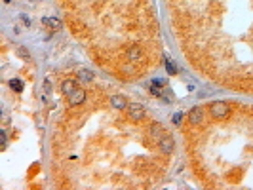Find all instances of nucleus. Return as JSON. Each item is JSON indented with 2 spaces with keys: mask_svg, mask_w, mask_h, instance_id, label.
I'll return each instance as SVG.
<instances>
[{
  "mask_svg": "<svg viewBox=\"0 0 253 190\" xmlns=\"http://www.w3.org/2000/svg\"><path fill=\"white\" fill-rule=\"evenodd\" d=\"M126 97H122V95H112L111 97V105L114 108H126Z\"/></svg>",
  "mask_w": 253,
  "mask_h": 190,
  "instance_id": "0eeeda50",
  "label": "nucleus"
},
{
  "mask_svg": "<svg viewBox=\"0 0 253 190\" xmlns=\"http://www.w3.org/2000/svg\"><path fill=\"white\" fill-rule=\"evenodd\" d=\"M181 120H183V112H175V114H173V124L179 125V124H181Z\"/></svg>",
  "mask_w": 253,
  "mask_h": 190,
  "instance_id": "2eb2a0df",
  "label": "nucleus"
},
{
  "mask_svg": "<svg viewBox=\"0 0 253 190\" xmlns=\"http://www.w3.org/2000/svg\"><path fill=\"white\" fill-rule=\"evenodd\" d=\"M42 23L48 25L50 29H53V31H59V29H61L59 19H55V17H44V19H42Z\"/></svg>",
  "mask_w": 253,
  "mask_h": 190,
  "instance_id": "1a4fd4ad",
  "label": "nucleus"
},
{
  "mask_svg": "<svg viewBox=\"0 0 253 190\" xmlns=\"http://www.w3.org/2000/svg\"><path fill=\"white\" fill-rule=\"evenodd\" d=\"M158 145H160L162 152H171L173 148H175V141H173V137H171V135H164V137H160Z\"/></svg>",
  "mask_w": 253,
  "mask_h": 190,
  "instance_id": "20e7f679",
  "label": "nucleus"
},
{
  "mask_svg": "<svg viewBox=\"0 0 253 190\" xmlns=\"http://www.w3.org/2000/svg\"><path fill=\"white\" fill-rule=\"evenodd\" d=\"M160 129H162V125H160V124H154L152 128H150V133H152V135H158V133H160Z\"/></svg>",
  "mask_w": 253,
  "mask_h": 190,
  "instance_id": "dca6fc26",
  "label": "nucleus"
},
{
  "mask_svg": "<svg viewBox=\"0 0 253 190\" xmlns=\"http://www.w3.org/2000/svg\"><path fill=\"white\" fill-rule=\"evenodd\" d=\"M202 120H204V110H202L200 107H196V108H192L190 112H189V122L190 124H202Z\"/></svg>",
  "mask_w": 253,
  "mask_h": 190,
  "instance_id": "39448f33",
  "label": "nucleus"
},
{
  "mask_svg": "<svg viewBox=\"0 0 253 190\" xmlns=\"http://www.w3.org/2000/svg\"><path fill=\"white\" fill-rule=\"evenodd\" d=\"M160 86H162V82H160V80H154L152 84H150V93H154L156 97H162L164 101H168V99L162 95V88H160Z\"/></svg>",
  "mask_w": 253,
  "mask_h": 190,
  "instance_id": "9d476101",
  "label": "nucleus"
},
{
  "mask_svg": "<svg viewBox=\"0 0 253 190\" xmlns=\"http://www.w3.org/2000/svg\"><path fill=\"white\" fill-rule=\"evenodd\" d=\"M0 141H2V146H6V133L0 131Z\"/></svg>",
  "mask_w": 253,
  "mask_h": 190,
  "instance_id": "a211bd4d",
  "label": "nucleus"
},
{
  "mask_svg": "<svg viewBox=\"0 0 253 190\" xmlns=\"http://www.w3.org/2000/svg\"><path fill=\"white\" fill-rule=\"evenodd\" d=\"M78 76H80V80H84V82H91L93 80V72H90V70H86V68H82L80 72H78Z\"/></svg>",
  "mask_w": 253,
  "mask_h": 190,
  "instance_id": "9b49d317",
  "label": "nucleus"
},
{
  "mask_svg": "<svg viewBox=\"0 0 253 190\" xmlns=\"http://www.w3.org/2000/svg\"><path fill=\"white\" fill-rule=\"evenodd\" d=\"M76 88H78V86H76V82H74V80H65V82L61 84V89H63V93H65V95H70Z\"/></svg>",
  "mask_w": 253,
  "mask_h": 190,
  "instance_id": "6e6552de",
  "label": "nucleus"
},
{
  "mask_svg": "<svg viewBox=\"0 0 253 190\" xmlns=\"http://www.w3.org/2000/svg\"><path fill=\"white\" fill-rule=\"evenodd\" d=\"M15 52H17V55H19V57H23V59H29V52L25 50L23 46H19V48H17Z\"/></svg>",
  "mask_w": 253,
  "mask_h": 190,
  "instance_id": "4468645a",
  "label": "nucleus"
},
{
  "mask_svg": "<svg viewBox=\"0 0 253 190\" xmlns=\"http://www.w3.org/2000/svg\"><path fill=\"white\" fill-rule=\"evenodd\" d=\"M44 89H46V93H50V91H52V84H50V80L44 82Z\"/></svg>",
  "mask_w": 253,
  "mask_h": 190,
  "instance_id": "f3484780",
  "label": "nucleus"
},
{
  "mask_svg": "<svg viewBox=\"0 0 253 190\" xmlns=\"http://www.w3.org/2000/svg\"><path fill=\"white\" fill-rule=\"evenodd\" d=\"M21 19H23V23H25V25H31V19H29L27 15H21Z\"/></svg>",
  "mask_w": 253,
  "mask_h": 190,
  "instance_id": "6ab92c4d",
  "label": "nucleus"
},
{
  "mask_svg": "<svg viewBox=\"0 0 253 190\" xmlns=\"http://www.w3.org/2000/svg\"><path fill=\"white\" fill-rule=\"evenodd\" d=\"M128 112H129V118H132V120H143L145 118V108L139 103H132L128 107Z\"/></svg>",
  "mask_w": 253,
  "mask_h": 190,
  "instance_id": "f03ea898",
  "label": "nucleus"
},
{
  "mask_svg": "<svg viewBox=\"0 0 253 190\" xmlns=\"http://www.w3.org/2000/svg\"><path fill=\"white\" fill-rule=\"evenodd\" d=\"M209 110H211L213 118H225L228 114V105L223 103V101H217V103L211 105V108H209Z\"/></svg>",
  "mask_w": 253,
  "mask_h": 190,
  "instance_id": "f257e3e1",
  "label": "nucleus"
},
{
  "mask_svg": "<svg viewBox=\"0 0 253 190\" xmlns=\"http://www.w3.org/2000/svg\"><path fill=\"white\" fill-rule=\"evenodd\" d=\"M126 55H128V59H129V61H137V59H141V48H139V46H129Z\"/></svg>",
  "mask_w": 253,
  "mask_h": 190,
  "instance_id": "423d86ee",
  "label": "nucleus"
},
{
  "mask_svg": "<svg viewBox=\"0 0 253 190\" xmlns=\"http://www.w3.org/2000/svg\"><path fill=\"white\" fill-rule=\"evenodd\" d=\"M4 2H10V0H4Z\"/></svg>",
  "mask_w": 253,
  "mask_h": 190,
  "instance_id": "aec40b11",
  "label": "nucleus"
},
{
  "mask_svg": "<svg viewBox=\"0 0 253 190\" xmlns=\"http://www.w3.org/2000/svg\"><path fill=\"white\" fill-rule=\"evenodd\" d=\"M67 97H69V103L72 105V107H74V105H82V103L86 101V91L76 88V89L72 91L70 95H67Z\"/></svg>",
  "mask_w": 253,
  "mask_h": 190,
  "instance_id": "7ed1b4c3",
  "label": "nucleus"
},
{
  "mask_svg": "<svg viewBox=\"0 0 253 190\" xmlns=\"http://www.w3.org/2000/svg\"><path fill=\"white\" fill-rule=\"evenodd\" d=\"M166 68H168V72H169V74H175V72H177V67L173 65V61H171V59H166Z\"/></svg>",
  "mask_w": 253,
  "mask_h": 190,
  "instance_id": "ddd939ff",
  "label": "nucleus"
},
{
  "mask_svg": "<svg viewBox=\"0 0 253 190\" xmlns=\"http://www.w3.org/2000/svg\"><path fill=\"white\" fill-rule=\"evenodd\" d=\"M10 88L19 93V91L23 89V82H21V80H10Z\"/></svg>",
  "mask_w": 253,
  "mask_h": 190,
  "instance_id": "f8f14e48",
  "label": "nucleus"
}]
</instances>
